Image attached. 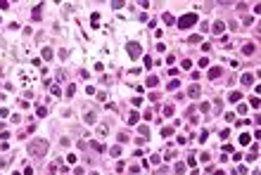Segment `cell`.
<instances>
[{"mask_svg":"<svg viewBox=\"0 0 261 175\" xmlns=\"http://www.w3.org/2000/svg\"><path fill=\"white\" fill-rule=\"evenodd\" d=\"M74 95H76V85L71 83V85H69V88H66V97H74Z\"/></svg>","mask_w":261,"mask_h":175,"instance_id":"12","label":"cell"},{"mask_svg":"<svg viewBox=\"0 0 261 175\" xmlns=\"http://www.w3.org/2000/svg\"><path fill=\"white\" fill-rule=\"evenodd\" d=\"M240 81L245 83V85H252V83H254V76H252V74H245V76H242Z\"/></svg>","mask_w":261,"mask_h":175,"instance_id":"9","label":"cell"},{"mask_svg":"<svg viewBox=\"0 0 261 175\" xmlns=\"http://www.w3.org/2000/svg\"><path fill=\"white\" fill-rule=\"evenodd\" d=\"M162 19H164V22H166V24H176V19H173V17H171V14H169V12H166V14H164V17H162Z\"/></svg>","mask_w":261,"mask_h":175,"instance_id":"17","label":"cell"},{"mask_svg":"<svg viewBox=\"0 0 261 175\" xmlns=\"http://www.w3.org/2000/svg\"><path fill=\"white\" fill-rule=\"evenodd\" d=\"M252 107H254V109H259V97H256V95L252 97Z\"/></svg>","mask_w":261,"mask_h":175,"instance_id":"29","label":"cell"},{"mask_svg":"<svg viewBox=\"0 0 261 175\" xmlns=\"http://www.w3.org/2000/svg\"><path fill=\"white\" fill-rule=\"evenodd\" d=\"M240 99H242L240 92H230V97H228V102H240Z\"/></svg>","mask_w":261,"mask_h":175,"instance_id":"14","label":"cell"},{"mask_svg":"<svg viewBox=\"0 0 261 175\" xmlns=\"http://www.w3.org/2000/svg\"><path fill=\"white\" fill-rule=\"evenodd\" d=\"M112 5H114V10H121V7H124L126 3H124V0H114V3H112Z\"/></svg>","mask_w":261,"mask_h":175,"instance_id":"20","label":"cell"},{"mask_svg":"<svg viewBox=\"0 0 261 175\" xmlns=\"http://www.w3.org/2000/svg\"><path fill=\"white\" fill-rule=\"evenodd\" d=\"M211 31H214V33H223V31H225V24H223V22H216V24L211 26Z\"/></svg>","mask_w":261,"mask_h":175,"instance_id":"6","label":"cell"},{"mask_svg":"<svg viewBox=\"0 0 261 175\" xmlns=\"http://www.w3.org/2000/svg\"><path fill=\"white\" fill-rule=\"evenodd\" d=\"M157 83H159V78H157V76H150V78H147V88H154Z\"/></svg>","mask_w":261,"mask_h":175,"instance_id":"11","label":"cell"},{"mask_svg":"<svg viewBox=\"0 0 261 175\" xmlns=\"http://www.w3.org/2000/svg\"><path fill=\"white\" fill-rule=\"evenodd\" d=\"M109 154H112V156H119V154H121V147H119V144H116V147H112V149H109Z\"/></svg>","mask_w":261,"mask_h":175,"instance_id":"19","label":"cell"},{"mask_svg":"<svg viewBox=\"0 0 261 175\" xmlns=\"http://www.w3.org/2000/svg\"><path fill=\"white\" fill-rule=\"evenodd\" d=\"M237 114H247V104H240V107H237Z\"/></svg>","mask_w":261,"mask_h":175,"instance_id":"27","label":"cell"},{"mask_svg":"<svg viewBox=\"0 0 261 175\" xmlns=\"http://www.w3.org/2000/svg\"><path fill=\"white\" fill-rule=\"evenodd\" d=\"M223 74V69L221 66H214V69H209V78H218Z\"/></svg>","mask_w":261,"mask_h":175,"instance_id":"5","label":"cell"},{"mask_svg":"<svg viewBox=\"0 0 261 175\" xmlns=\"http://www.w3.org/2000/svg\"><path fill=\"white\" fill-rule=\"evenodd\" d=\"M131 102H133V107H140V104H143V97H133Z\"/></svg>","mask_w":261,"mask_h":175,"instance_id":"25","label":"cell"},{"mask_svg":"<svg viewBox=\"0 0 261 175\" xmlns=\"http://www.w3.org/2000/svg\"><path fill=\"white\" fill-rule=\"evenodd\" d=\"M43 59H52V50H50V47L43 50Z\"/></svg>","mask_w":261,"mask_h":175,"instance_id":"18","label":"cell"},{"mask_svg":"<svg viewBox=\"0 0 261 175\" xmlns=\"http://www.w3.org/2000/svg\"><path fill=\"white\" fill-rule=\"evenodd\" d=\"M254 50H256V45H252V43L242 45V52H245V55H254Z\"/></svg>","mask_w":261,"mask_h":175,"instance_id":"7","label":"cell"},{"mask_svg":"<svg viewBox=\"0 0 261 175\" xmlns=\"http://www.w3.org/2000/svg\"><path fill=\"white\" fill-rule=\"evenodd\" d=\"M162 135H164V137H171V135H173V128H169V126L162 128Z\"/></svg>","mask_w":261,"mask_h":175,"instance_id":"16","label":"cell"},{"mask_svg":"<svg viewBox=\"0 0 261 175\" xmlns=\"http://www.w3.org/2000/svg\"><path fill=\"white\" fill-rule=\"evenodd\" d=\"M173 114V107H164V116H171Z\"/></svg>","mask_w":261,"mask_h":175,"instance_id":"31","label":"cell"},{"mask_svg":"<svg viewBox=\"0 0 261 175\" xmlns=\"http://www.w3.org/2000/svg\"><path fill=\"white\" fill-rule=\"evenodd\" d=\"M152 64H154V62H152V57H145V66H147V69H152Z\"/></svg>","mask_w":261,"mask_h":175,"instance_id":"30","label":"cell"},{"mask_svg":"<svg viewBox=\"0 0 261 175\" xmlns=\"http://www.w3.org/2000/svg\"><path fill=\"white\" fill-rule=\"evenodd\" d=\"M176 173L183 175V173H185V166H183V163H176Z\"/></svg>","mask_w":261,"mask_h":175,"instance_id":"24","label":"cell"},{"mask_svg":"<svg viewBox=\"0 0 261 175\" xmlns=\"http://www.w3.org/2000/svg\"><path fill=\"white\" fill-rule=\"evenodd\" d=\"M97 135H102V137L107 135V126H100V128H97Z\"/></svg>","mask_w":261,"mask_h":175,"instance_id":"26","label":"cell"},{"mask_svg":"<svg viewBox=\"0 0 261 175\" xmlns=\"http://www.w3.org/2000/svg\"><path fill=\"white\" fill-rule=\"evenodd\" d=\"M85 123H95V114H85Z\"/></svg>","mask_w":261,"mask_h":175,"instance_id":"21","label":"cell"},{"mask_svg":"<svg viewBox=\"0 0 261 175\" xmlns=\"http://www.w3.org/2000/svg\"><path fill=\"white\" fill-rule=\"evenodd\" d=\"M90 175H100V173H90Z\"/></svg>","mask_w":261,"mask_h":175,"instance_id":"32","label":"cell"},{"mask_svg":"<svg viewBox=\"0 0 261 175\" xmlns=\"http://www.w3.org/2000/svg\"><path fill=\"white\" fill-rule=\"evenodd\" d=\"M178 85H181L178 81H169V92H171V90H178Z\"/></svg>","mask_w":261,"mask_h":175,"instance_id":"15","label":"cell"},{"mask_svg":"<svg viewBox=\"0 0 261 175\" xmlns=\"http://www.w3.org/2000/svg\"><path fill=\"white\" fill-rule=\"evenodd\" d=\"M48 151V142L45 140H33V142L29 144V154L31 156H45Z\"/></svg>","mask_w":261,"mask_h":175,"instance_id":"1","label":"cell"},{"mask_svg":"<svg viewBox=\"0 0 261 175\" xmlns=\"http://www.w3.org/2000/svg\"><path fill=\"white\" fill-rule=\"evenodd\" d=\"M138 121H140V114H138V111H131V116H128V123L133 126V123H138Z\"/></svg>","mask_w":261,"mask_h":175,"instance_id":"8","label":"cell"},{"mask_svg":"<svg viewBox=\"0 0 261 175\" xmlns=\"http://www.w3.org/2000/svg\"><path fill=\"white\" fill-rule=\"evenodd\" d=\"M197 24V14L192 12V14H183L181 19H178V26L181 28H190V26H195Z\"/></svg>","mask_w":261,"mask_h":175,"instance_id":"2","label":"cell"},{"mask_svg":"<svg viewBox=\"0 0 261 175\" xmlns=\"http://www.w3.org/2000/svg\"><path fill=\"white\" fill-rule=\"evenodd\" d=\"M143 118H145V121H154V116H152V109H147V111H145V116H143Z\"/></svg>","mask_w":261,"mask_h":175,"instance_id":"23","label":"cell"},{"mask_svg":"<svg viewBox=\"0 0 261 175\" xmlns=\"http://www.w3.org/2000/svg\"><path fill=\"white\" fill-rule=\"evenodd\" d=\"M126 50H128V55H131L133 59H135V57H140V45H138V43H128V47H126Z\"/></svg>","mask_w":261,"mask_h":175,"instance_id":"3","label":"cell"},{"mask_svg":"<svg viewBox=\"0 0 261 175\" xmlns=\"http://www.w3.org/2000/svg\"><path fill=\"white\" fill-rule=\"evenodd\" d=\"M249 142H252V135H249V133L240 135V144H249Z\"/></svg>","mask_w":261,"mask_h":175,"instance_id":"10","label":"cell"},{"mask_svg":"<svg viewBox=\"0 0 261 175\" xmlns=\"http://www.w3.org/2000/svg\"><path fill=\"white\" fill-rule=\"evenodd\" d=\"M199 40H202V36H190V40H188V43H199Z\"/></svg>","mask_w":261,"mask_h":175,"instance_id":"28","label":"cell"},{"mask_svg":"<svg viewBox=\"0 0 261 175\" xmlns=\"http://www.w3.org/2000/svg\"><path fill=\"white\" fill-rule=\"evenodd\" d=\"M199 92H202V90H199V85H190V88H188V95L192 97V99H195V97H199Z\"/></svg>","mask_w":261,"mask_h":175,"instance_id":"4","label":"cell"},{"mask_svg":"<svg viewBox=\"0 0 261 175\" xmlns=\"http://www.w3.org/2000/svg\"><path fill=\"white\" fill-rule=\"evenodd\" d=\"M50 92L55 95V97H59V95H62V90H59V85H50Z\"/></svg>","mask_w":261,"mask_h":175,"instance_id":"13","label":"cell"},{"mask_svg":"<svg viewBox=\"0 0 261 175\" xmlns=\"http://www.w3.org/2000/svg\"><path fill=\"white\" fill-rule=\"evenodd\" d=\"M36 114H38V116H45L48 109H45V107H36Z\"/></svg>","mask_w":261,"mask_h":175,"instance_id":"22","label":"cell"}]
</instances>
